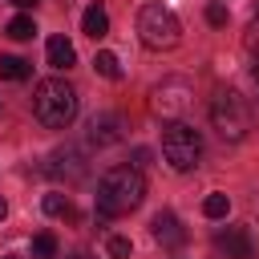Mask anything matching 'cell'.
Wrapping results in <instances>:
<instances>
[{
  "label": "cell",
  "instance_id": "obj_1",
  "mask_svg": "<svg viewBox=\"0 0 259 259\" xmlns=\"http://www.w3.org/2000/svg\"><path fill=\"white\" fill-rule=\"evenodd\" d=\"M142 198H146V178H142V170H134V166H113V170H105L101 182H97V210L109 214V219L138 210Z\"/></svg>",
  "mask_w": 259,
  "mask_h": 259
},
{
  "label": "cell",
  "instance_id": "obj_2",
  "mask_svg": "<svg viewBox=\"0 0 259 259\" xmlns=\"http://www.w3.org/2000/svg\"><path fill=\"white\" fill-rule=\"evenodd\" d=\"M32 113L40 125L49 130H65L73 117H77V89L65 81V77H49L36 85L32 93Z\"/></svg>",
  "mask_w": 259,
  "mask_h": 259
},
{
  "label": "cell",
  "instance_id": "obj_3",
  "mask_svg": "<svg viewBox=\"0 0 259 259\" xmlns=\"http://www.w3.org/2000/svg\"><path fill=\"white\" fill-rule=\"evenodd\" d=\"M210 125L219 130L223 142H243L247 130H251V109H247V101H243L235 89L214 93V101H210Z\"/></svg>",
  "mask_w": 259,
  "mask_h": 259
},
{
  "label": "cell",
  "instance_id": "obj_4",
  "mask_svg": "<svg viewBox=\"0 0 259 259\" xmlns=\"http://www.w3.org/2000/svg\"><path fill=\"white\" fill-rule=\"evenodd\" d=\"M138 36H142L146 49L162 53V49H174V45L182 40V24H178V16H174L170 8L146 4V8L138 12Z\"/></svg>",
  "mask_w": 259,
  "mask_h": 259
},
{
  "label": "cell",
  "instance_id": "obj_5",
  "mask_svg": "<svg viewBox=\"0 0 259 259\" xmlns=\"http://www.w3.org/2000/svg\"><path fill=\"white\" fill-rule=\"evenodd\" d=\"M162 158H166L170 170H178V174L194 170L198 158H202V134H198L194 125H186V121H174V125L162 134Z\"/></svg>",
  "mask_w": 259,
  "mask_h": 259
},
{
  "label": "cell",
  "instance_id": "obj_6",
  "mask_svg": "<svg viewBox=\"0 0 259 259\" xmlns=\"http://www.w3.org/2000/svg\"><path fill=\"white\" fill-rule=\"evenodd\" d=\"M190 105H194V85H190L186 77H166V81L154 85V93H150V109H154L158 117H166V121H178Z\"/></svg>",
  "mask_w": 259,
  "mask_h": 259
},
{
  "label": "cell",
  "instance_id": "obj_7",
  "mask_svg": "<svg viewBox=\"0 0 259 259\" xmlns=\"http://www.w3.org/2000/svg\"><path fill=\"white\" fill-rule=\"evenodd\" d=\"M214 247H219V255H227V259H259V243L251 239L247 227H227V231H219V235H214Z\"/></svg>",
  "mask_w": 259,
  "mask_h": 259
},
{
  "label": "cell",
  "instance_id": "obj_8",
  "mask_svg": "<svg viewBox=\"0 0 259 259\" xmlns=\"http://www.w3.org/2000/svg\"><path fill=\"white\" fill-rule=\"evenodd\" d=\"M85 170H89V166H85V154L73 150V146L57 150V154L49 158V166H45V174H53V178H61V182H81Z\"/></svg>",
  "mask_w": 259,
  "mask_h": 259
},
{
  "label": "cell",
  "instance_id": "obj_9",
  "mask_svg": "<svg viewBox=\"0 0 259 259\" xmlns=\"http://www.w3.org/2000/svg\"><path fill=\"white\" fill-rule=\"evenodd\" d=\"M121 138H125L121 113H93V117H89V146L105 150V146H113V142H121Z\"/></svg>",
  "mask_w": 259,
  "mask_h": 259
},
{
  "label": "cell",
  "instance_id": "obj_10",
  "mask_svg": "<svg viewBox=\"0 0 259 259\" xmlns=\"http://www.w3.org/2000/svg\"><path fill=\"white\" fill-rule=\"evenodd\" d=\"M154 239L162 243V247H182L186 243V231H182V223L170 214V210H162V214H154Z\"/></svg>",
  "mask_w": 259,
  "mask_h": 259
},
{
  "label": "cell",
  "instance_id": "obj_11",
  "mask_svg": "<svg viewBox=\"0 0 259 259\" xmlns=\"http://www.w3.org/2000/svg\"><path fill=\"white\" fill-rule=\"evenodd\" d=\"M81 32H85V36H93V40H101V36L109 32V16H105V8H101V4H89V8L81 12Z\"/></svg>",
  "mask_w": 259,
  "mask_h": 259
},
{
  "label": "cell",
  "instance_id": "obj_12",
  "mask_svg": "<svg viewBox=\"0 0 259 259\" xmlns=\"http://www.w3.org/2000/svg\"><path fill=\"white\" fill-rule=\"evenodd\" d=\"M45 53H49V65H53V69H69V65L77 61V53H73V45H69L65 36H49V49H45Z\"/></svg>",
  "mask_w": 259,
  "mask_h": 259
},
{
  "label": "cell",
  "instance_id": "obj_13",
  "mask_svg": "<svg viewBox=\"0 0 259 259\" xmlns=\"http://www.w3.org/2000/svg\"><path fill=\"white\" fill-rule=\"evenodd\" d=\"M28 73H32V65L24 57H0V77L4 81H24Z\"/></svg>",
  "mask_w": 259,
  "mask_h": 259
},
{
  "label": "cell",
  "instance_id": "obj_14",
  "mask_svg": "<svg viewBox=\"0 0 259 259\" xmlns=\"http://www.w3.org/2000/svg\"><path fill=\"white\" fill-rule=\"evenodd\" d=\"M4 32H8L12 40H32L36 24H32V16H28V12H20V16H12V20L4 24Z\"/></svg>",
  "mask_w": 259,
  "mask_h": 259
},
{
  "label": "cell",
  "instance_id": "obj_15",
  "mask_svg": "<svg viewBox=\"0 0 259 259\" xmlns=\"http://www.w3.org/2000/svg\"><path fill=\"white\" fill-rule=\"evenodd\" d=\"M45 214H53V219H73V202H69V194H45Z\"/></svg>",
  "mask_w": 259,
  "mask_h": 259
},
{
  "label": "cell",
  "instance_id": "obj_16",
  "mask_svg": "<svg viewBox=\"0 0 259 259\" xmlns=\"http://www.w3.org/2000/svg\"><path fill=\"white\" fill-rule=\"evenodd\" d=\"M227 210H231V198H227L223 190H214V194L202 198V214H206V219H227Z\"/></svg>",
  "mask_w": 259,
  "mask_h": 259
},
{
  "label": "cell",
  "instance_id": "obj_17",
  "mask_svg": "<svg viewBox=\"0 0 259 259\" xmlns=\"http://www.w3.org/2000/svg\"><path fill=\"white\" fill-rule=\"evenodd\" d=\"M32 259H57V235L53 231H40L32 239Z\"/></svg>",
  "mask_w": 259,
  "mask_h": 259
},
{
  "label": "cell",
  "instance_id": "obj_18",
  "mask_svg": "<svg viewBox=\"0 0 259 259\" xmlns=\"http://www.w3.org/2000/svg\"><path fill=\"white\" fill-rule=\"evenodd\" d=\"M93 69H97L101 77H109V81H117V77H121V65H117V57H113V53H97V57H93Z\"/></svg>",
  "mask_w": 259,
  "mask_h": 259
},
{
  "label": "cell",
  "instance_id": "obj_19",
  "mask_svg": "<svg viewBox=\"0 0 259 259\" xmlns=\"http://www.w3.org/2000/svg\"><path fill=\"white\" fill-rule=\"evenodd\" d=\"M130 251H134V247H130L125 235H109V239H105V255H109V259H130Z\"/></svg>",
  "mask_w": 259,
  "mask_h": 259
},
{
  "label": "cell",
  "instance_id": "obj_20",
  "mask_svg": "<svg viewBox=\"0 0 259 259\" xmlns=\"http://www.w3.org/2000/svg\"><path fill=\"white\" fill-rule=\"evenodd\" d=\"M206 20H210V24H214V28H223V24H227V20H231V12H227V8H223V4H219V0H210V4H206Z\"/></svg>",
  "mask_w": 259,
  "mask_h": 259
},
{
  "label": "cell",
  "instance_id": "obj_21",
  "mask_svg": "<svg viewBox=\"0 0 259 259\" xmlns=\"http://www.w3.org/2000/svg\"><path fill=\"white\" fill-rule=\"evenodd\" d=\"M247 49L255 53V61H259V16L251 20V28H247Z\"/></svg>",
  "mask_w": 259,
  "mask_h": 259
},
{
  "label": "cell",
  "instance_id": "obj_22",
  "mask_svg": "<svg viewBox=\"0 0 259 259\" xmlns=\"http://www.w3.org/2000/svg\"><path fill=\"white\" fill-rule=\"evenodd\" d=\"M146 162H150V150H134V162H130V166H134V170H142Z\"/></svg>",
  "mask_w": 259,
  "mask_h": 259
},
{
  "label": "cell",
  "instance_id": "obj_23",
  "mask_svg": "<svg viewBox=\"0 0 259 259\" xmlns=\"http://www.w3.org/2000/svg\"><path fill=\"white\" fill-rule=\"evenodd\" d=\"M12 4H16V8H32L36 0H12Z\"/></svg>",
  "mask_w": 259,
  "mask_h": 259
},
{
  "label": "cell",
  "instance_id": "obj_24",
  "mask_svg": "<svg viewBox=\"0 0 259 259\" xmlns=\"http://www.w3.org/2000/svg\"><path fill=\"white\" fill-rule=\"evenodd\" d=\"M4 214H8V202H4V198H0V219H4Z\"/></svg>",
  "mask_w": 259,
  "mask_h": 259
},
{
  "label": "cell",
  "instance_id": "obj_25",
  "mask_svg": "<svg viewBox=\"0 0 259 259\" xmlns=\"http://www.w3.org/2000/svg\"><path fill=\"white\" fill-rule=\"evenodd\" d=\"M69 259H89V255H69Z\"/></svg>",
  "mask_w": 259,
  "mask_h": 259
},
{
  "label": "cell",
  "instance_id": "obj_26",
  "mask_svg": "<svg viewBox=\"0 0 259 259\" xmlns=\"http://www.w3.org/2000/svg\"><path fill=\"white\" fill-rule=\"evenodd\" d=\"M8 259H12V255H8Z\"/></svg>",
  "mask_w": 259,
  "mask_h": 259
}]
</instances>
